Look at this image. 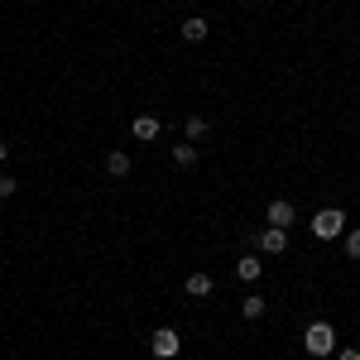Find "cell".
Returning a JSON list of instances; mask_svg holds the SVG:
<instances>
[{
    "label": "cell",
    "mask_w": 360,
    "mask_h": 360,
    "mask_svg": "<svg viewBox=\"0 0 360 360\" xmlns=\"http://www.w3.org/2000/svg\"><path fill=\"white\" fill-rule=\"evenodd\" d=\"M336 360H360V351H336Z\"/></svg>",
    "instance_id": "cell-16"
},
{
    "label": "cell",
    "mask_w": 360,
    "mask_h": 360,
    "mask_svg": "<svg viewBox=\"0 0 360 360\" xmlns=\"http://www.w3.org/2000/svg\"><path fill=\"white\" fill-rule=\"evenodd\" d=\"M212 288H217V278H212V274H193V278H188V298H207Z\"/></svg>",
    "instance_id": "cell-8"
},
{
    "label": "cell",
    "mask_w": 360,
    "mask_h": 360,
    "mask_svg": "<svg viewBox=\"0 0 360 360\" xmlns=\"http://www.w3.org/2000/svg\"><path fill=\"white\" fill-rule=\"evenodd\" d=\"M173 164H178V168H193L197 164V149H193V144H178V149H173Z\"/></svg>",
    "instance_id": "cell-12"
},
{
    "label": "cell",
    "mask_w": 360,
    "mask_h": 360,
    "mask_svg": "<svg viewBox=\"0 0 360 360\" xmlns=\"http://www.w3.org/2000/svg\"><path fill=\"white\" fill-rule=\"evenodd\" d=\"M130 135L144 139V144H149V139H159V120H154V115H135V120H130Z\"/></svg>",
    "instance_id": "cell-6"
},
{
    "label": "cell",
    "mask_w": 360,
    "mask_h": 360,
    "mask_svg": "<svg viewBox=\"0 0 360 360\" xmlns=\"http://www.w3.org/2000/svg\"><path fill=\"white\" fill-rule=\"evenodd\" d=\"M259 274H264V264H259L255 255H245V259H236V278H240V283H255Z\"/></svg>",
    "instance_id": "cell-7"
},
{
    "label": "cell",
    "mask_w": 360,
    "mask_h": 360,
    "mask_svg": "<svg viewBox=\"0 0 360 360\" xmlns=\"http://www.w3.org/2000/svg\"><path fill=\"white\" fill-rule=\"evenodd\" d=\"M264 221L288 231V226H293V202H283V197H278V202H269V207H264Z\"/></svg>",
    "instance_id": "cell-5"
},
{
    "label": "cell",
    "mask_w": 360,
    "mask_h": 360,
    "mask_svg": "<svg viewBox=\"0 0 360 360\" xmlns=\"http://www.w3.org/2000/svg\"><path fill=\"white\" fill-rule=\"evenodd\" d=\"M178 346H183V341H178V332H173V327H159V332H154V341H149V351H154L159 360H173V356H178Z\"/></svg>",
    "instance_id": "cell-3"
},
{
    "label": "cell",
    "mask_w": 360,
    "mask_h": 360,
    "mask_svg": "<svg viewBox=\"0 0 360 360\" xmlns=\"http://www.w3.org/2000/svg\"><path fill=\"white\" fill-rule=\"evenodd\" d=\"M5 154H10V144H5V139H0V164H5Z\"/></svg>",
    "instance_id": "cell-17"
},
{
    "label": "cell",
    "mask_w": 360,
    "mask_h": 360,
    "mask_svg": "<svg viewBox=\"0 0 360 360\" xmlns=\"http://www.w3.org/2000/svg\"><path fill=\"white\" fill-rule=\"evenodd\" d=\"M264 298H245V303H240V312H245V322H259V317H264Z\"/></svg>",
    "instance_id": "cell-11"
},
{
    "label": "cell",
    "mask_w": 360,
    "mask_h": 360,
    "mask_svg": "<svg viewBox=\"0 0 360 360\" xmlns=\"http://www.w3.org/2000/svg\"><path fill=\"white\" fill-rule=\"evenodd\" d=\"M259 250H264V255H283V250H288V231H283V226H264V231H259Z\"/></svg>",
    "instance_id": "cell-4"
},
{
    "label": "cell",
    "mask_w": 360,
    "mask_h": 360,
    "mask_svg": "<svg viewBox=\"0 0 360 360\" xmlns=\"http://www.w3.org/2000/svg\"><path fill=\"white\" fill-rule=\"evenodd\" d=\"M303 351L307 356H336V327L332 322H307L303 327Z\"/></svg>",
    "instance_id": "cell-1"
},
{
    "label": "cell",
    "mask_w": 360,
    "mask_h": 360,
    "mask_svg": "<svg viewBox=\"0 0 360 360\" xmlns=\"http://www.w3.org/2000/svg\"><path fill=\"white\" fill-rule=\"evenodd\" d=\"M346 255L360 259V231H346Z\"/></svg>",
    "instance_id": "cell-14"
},
{
    "label": "cell",
    "mask_w": 360,
    "mask_h": 360,
    "mask_svg": "<svg viewBox=\"0 0 360 360\" xmlns=\"http://www.w3.org/2000/svg\"><path fill=\"white\" fill-rule=\"evenodd\" d=\"M15 188H20V183H15L10 173H0V197H15Z\"/></svg>",
    "instance_id": "cell-15"
},
{
    "label": "cell",
    "mask_w": 360,
    "mask_h": 360,
    "mask_svg": "<svg viewBox=\"0 0 360 360\" xmlns=\"http://www.w3.org/2000/svg\"><path fill=\"white\" fill-rule=\"evenodd\" d=\"M183 39H188V44H202V39H207V20H202V15L183 20Z\"/></svg>",
    "instance_id": "cell-10"
},
{
    "label": "cell",
    "mask_w": 360,
    "mask_h": 360,
    "mask_svg": "<svg viewBox=\"0 0 360 360\" xmlns=\"http://www.w3.org/2000/svg\"><path fill=\"white\" fill-rule=\"evenodd\" d=\"M307 226H312L317 240H336V236H346V212H341V207H322Z\"/></svg>",
    "instance_id": "cell-2"
},
{
    "label": "cell",
    "mask_w": 360,
    "mask_h": 360,
    "mask_svg": "<svg viewBox=\"0 0 360 360\" xmlns=\"http://www.w3.org/2000/svg\"><path fill=\"white\" fill-rule=\"evenodd\" d=\"M207 135V115H188V139H202Z\"/></svg>",
    "instance_id": "cell-13"
},
{
    "label": "cell",
    "mask_w": 360,
    "mask_h": 360,
    "mask_svg": "<svg viewBox=\"0 0 360 360\" xmlns=\"http://www.w3.org/2000/svg\"><path fill=\"white\" fill-rule=\"evenodd\" d=\"M106 173H111V178H125V173H130V154H125V149L106 154Z\"/></svg>",
    "instance_id": "cell-9"
}]
</instances>
